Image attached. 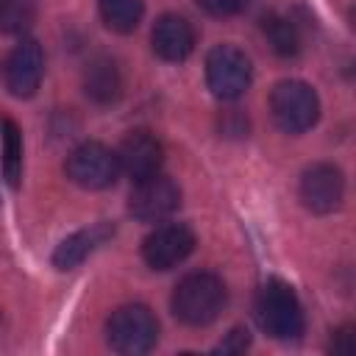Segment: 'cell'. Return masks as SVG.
Returning a JSON list of instances; mask_svg holds the SVG:
<instances>
[{"mask_svg":"<svg viewBox=\"0 0 356 356\" xmlns=\"http://www.w3.org/2000/svg\"><path fill=\"white\" fill-rule=\"evenodd\" d=\"M225 300H228V289H225L222 278L209 270H197V273L184 275L175 284L170 306L181 323L200 328V325L214 323L222 314Z\"/></svg>","mask_w":356,"mask_h":356,"instance_id":"6da1fadb","label":"cell"},{"mask_svg":"<svg viewBox=\"0 0 356 356\" xmlns=\"http://www.w3.org/2000/svg\"><path fill=\"white\" fill-rule=\"evenodd\" d=\"M256 323L261 325L264 334L273 339H298L306 328L303 306L295 295V289L278 278H270L259 292H256Z\"/></svg>","mask_w":356,"mask_h":356,"instance_id":"7a4b0ae2","label":"cell"},{"mask_svg":"<svg viewBox=\"0 0 356 356\" xmlns=\"http://www.w3.org/2000/svg\"><path fill=\"white\" fill-rule=\"evenodd\" d=\"M159 339V320L142 303H128L111 312L106 320V342L111 350L125 356L147 353Z\"/></svg>","mask_w":356,"mask_h":356,"instance_id":"3957f363","label":"cell"},{"mask_svg":"<svg viewBox=\"0 0 356 356\" xmlns=\"http://www.w3.org/2000/svg\"><path fill=\"white\" fill-rule=\"evenodd\" d=\"M270 114L284 134H303L320 117V97L306 81H281L270 92Z\"/></svg>","mask_w":356,"mask_h":356,"instance_id":"277c9868","label":"cell"},{"mask_svg":"<svg viewBox=\"0 0 356 356\" xmlns=\"http://www.w3.org/2000/svg\"><path fill=\"white\" fill-rule=\"evenodd\" d=\"M250 58L236 44H217L206 56V83L214 97L236 100L250 86Z\"/></svg>","mask_w":356,"mask_h":356,"instance_id":"5b68a950","label":"cell"},{"mask_svg":"<svg viewBox=\"0 0 356 356\" xmlns=\"http://www.w3.org/2000/svg\"><path fill=\"white\" fill-rule=\"evenodd\" d=\"M67 178L81 189H108L120 178V159L100 142H81L67 156Z\"/></svg>","mask_w":356,"mask_h":356,"instance_id":"8992f818","label":"cell"},{"mask_svg":"<svg viewBox=\"0 0 356 356\" xmlns=\"http://www.w3.org/2000/svg\"><path fill=\"white\" fill-rule=\"evenodd\" d=\"M178 206H181V189L172 178L161 172L134 181V189L128 195V214L139 222H161Z\"/></svg>","mask_w":356,"mask_h":356,"instance_id":"52a82bcc","label":"cell"},{"mask_svg":"<svg viewBox=\"0 0 356 356\" xmlns=\"http://www.w3.org/2000/svg\"><path fill=\"white\" fill-rule=\"evenodd\" d=\"M42 75H44V53L33 39H22L19 44H14L6 53L3 64H0L3 86L14 97L36 95V89L42 83Z\"/></svg>","mask_w":356,"mask_h":356,"instance_id":"ba28073f","label":"cell"},{"mask_svg":"<svg viewBox=\"0 0 356 356\" xmlns=\"http://www.w3.org/2000/svg\"><path fill=\"white\" fill-rule=\"evenodd\" d=\"M195 250V234L184 222H164L142 242V259L150 270H172Z\"/></svg>","mask_w":356,"mask_h":356,"instance_id":"9c48e42d","label":"cell"},{"mask_svg":"<svg viewBox=\"0 0 356 356\" xmlns=\"http://www.w3.org/2000/svg\"><path fill=\"white\" fill-rule=\"evenodd\" d=\"M345 197V178L342 170L334 164H312L303 170L300 175V200L309 211L314 214H328L334 209H339Z\"/></svg>","mask_w":356,"mask_h":356,"instance_id":"30bf717a","label":"cell"},{"mask_svg":"<svg viewBox=\"0 0 356 356\" xmlns=\"http://www.w3.org/2000/svg\"><path fill=\"white\" fill-rule=\"evenodd\" d=\"M120 170L128 172L134 181H142V178H150L156 172H161V161H164V150H161V142L139 128V131H131L122 145H120Z\"/></svg>","mask_w":356,"mask_h":356,"instance_id":"8fae6325","label":"cell"},{"mask_svg":"<svg viewBox=\"0 0 356 356\" xmlns=\"http://www.w3.org/2000/svg\"><path fill=\"white\" fill-rule=\"evenodd\" d=\"M153 53L164 61H184L195 50V28L181 14H161L150 33Z\"/></svg>","mask_w":356,"mask_h":356,"instance_id":"7c38bea8","label":"cell"},{"mask_svg":"<svg viewBox=\"0 0 356 356\" xmlns=\"http://www.w3.org/2000/svg\"><path fill=\"white\" fill-rule=\"evenodd\" d=\"M114 236V225L111 222H95L89 228H81L75 234H70L53 253V264L58 270H72L78 267L86 256H92L100 245H106Z\"/></svg>","mask_w":356,"mask_h":356,"instance_id":"4fadbf2b","label":"cell"},{"mask_svg":"<svg viewBox=\"0 0 356 356\" xmlns=\"http://www.w3.org/2000/svg\"><path fill=\"white\" fill-rule=\"evenodd\" d=\"M83 92L89 100L108 106L122 95V75L117 70V64L106 56H97L86 64L83 70Z\"/></svg>","mask_w":356,"mask_h":356,"instance_id":"5bb4252c","label":"cell"},{"mask_svg":"<svg viewBox=\"0 0 356 356\" xmlns=\"http://www.w3.org/2000/svg\"><path fill=\"white\" fill-rule=\"evenodd\" d=\"M100 19L117 31V33H131L145 14V0H97Z\"/></svg>","mask_w":356,"mask_h":356,"instance_id":"9a60e30c","label":"cell"},{"mask_svg":"<svg viewBox=\"0 0 356 356\" xmlns=\"http://www.w3.org/2000/svg\"><path fill=\"white\" fill-rule=\"evenodd\" d=\"M264 36L270 47L284 58H295L300 53V33L289 17H281V14L264 17Z\"/></svg>","mask_w":356,"mask_h":356,"instance_id":"2e32d148","label":"cell"},{"mask_svg":"<svg viewBox=\"0 0 356 356\" xmlns=\"http://www.w3.org/2000/svg\"><path fill=\"white\" fill-rule=\"evenodd\" d=\"M3 175L11 189L19 186L22 175V134L14 120H3Z\"/></svg>","mask_w":356,"mask_h":356,"instance_id":"e0dca14e","label":"cell"},{"mask_svg":"<svg viewBox=\"0 0 356 356\" xmlns=\"http://www.w3.org/2000/svg\"><path fill=\"white\" fill-rule=\"evenodd\" d=\"M36 19V0H0V33H25Z\"/></svg>","mask_w":356,"mask_h":356,"instance_id":"ac0fdd59","label":"cell"},{"mask_svg":"<svg viewBox=\"0 0 356 356\" xmlns=\"http://www.w3.org/2000/svg\"><path fill=\"white\" fill-rule=\"evenodd\" d=\"M195 3L211 17H234L248 6V0H195Z\"/></svg>","mask_w":356,"mask_h":356,"instance_id":"d6986e66","label":"cell"},{"mask_svg":"<svg viewBox=\"0 0 356 356\" xmlns=\"http://www.w3.org/2000/svg\"><path fill=\"white\" fill-rule=\"evenodd\" d=\"M334 353H342V356H348V353H353V328L350 325H345V328H339V331H334V337H331V345H328Z\"/></svg>","mask_w":356,"mask_h":356,"instance_id":"ffe728a7","label":"cell"},{"mask_svg":"<svg viewBox=\"0 0 356 356\" xmlns=\"http://www.w3.org/2000/svg\"><path fill=\"white\" fill-rule=\"evenodd\" d=\"M248 331L245 328H234L231 334H228V339L225 342H220V348L217 350H222V353H239V350H245L248 348Z\"/></svg>","mask_w":356,"mask_h":356,"instance_id":"44dd1931","label":"cell"}]
</instances>
